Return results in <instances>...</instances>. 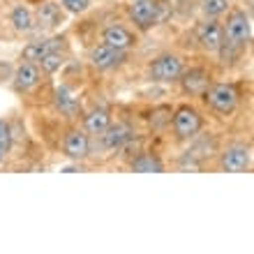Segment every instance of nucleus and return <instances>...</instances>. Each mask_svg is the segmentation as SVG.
I'll return each instance as SVG.
<instances>
[{
    "label": "nucleus",
    "mask_w": 254,
    "mask_h": 254,
    "mask_svg": "<svg viewBox=\"0 0 254 254\" xmlns=\"http://www.w3.org/2000/svg\"><path fill=\"white\" fill-rule=\"evenodd\" d=\"M222 30H224V40L241 49H245L250 44V40H252V23H250V16L243 9H234L229 14L227 26Z\"/></svg>",
    "instance_id": "1"
},
{
    "label": "nucleus",
    "mask_w": 254,
    "mask_h": 254,
    "mask_svg": "<svg viewBox=\"0 0 254 254\" xmlns=\"http://www.w3.org/2000/svg\"><path fill=\"white\" fill-rule=\"evenodd\" d=\"M181 74H183V61L174 54H162L148 65V76H150V81H157V83L178 81Z\"/></svg>",
    "instance_id": "2"
},
{
    "label": "nucleus",
    "mask_w": 254,
    "mask_h": 254,
    "mask_svg": "<svg viewBox=\"0 0 254 254\" xmlns=\"http://www.w3.org/2000/svg\"><path fill=\"white\" fill-rule=\"evenodd\" d=\"M203 100L220 114H231L236 109V102H238V93L231 83H215V86L206 88L203 93Z\"/></svg>",
    "instance_id": "3"
},
{
    "label": "nucleus",
    "mask_w": 254,
    "mask_h": 254,
    "mask_svg": "<svg viewBox=\"0 0 254 254\" xmlns=\"http://www.w3.org/2000/svg\"><path fill=\"white\" fill-rule=\"evenodd\" d=\"M129 19L141 28V30H148L150 26H155L162 16V5L157 0H132L129 5Z\"/></svg>",
    "instance_id": "4"
},
{
    "label": "nucleus",
    "mask_w": 254,
    "mask_h": 254,
    "mask_svg": "<svg viewBox=\"0 0 254 254\" xmlns=\"http://www.w3.org/2000/svg\"><path fill=\"white\" fill-rule=\"evenodd\" d=\"M174 129L181 139H190L201 129V116L196 109L183 104V107L176 109L174 114Z\"/></svg>",
    "instance_id": "5"
},
{
    "label": "nucleus",
    "mask_w": 254,
    "mask_h": 254,
    "mask_svg": "<svg viewBox=\"0 0 254 254\" xmlns=\"http://www.w3.org/2000/svg\"><path fill=\"white\" fill-rule=\"evenodd\" d=\"M220 164L224 171L231 174H241L250 167V148L248 146H231L227 148L220 157Z\"/></svg>",
    "instance_id": "6"
},
{
    "label": "nucleus",
    "mask_w": 254,
    "mask_h": 254,
    "mask_svg": "<svg viewBox=\"0 0 254 254\" xmlns=\"http://www.w3.org/2000/svg\"><path fill=\"white\" fill-rule=\"evenodd\" d=\"M100 136H102V148L118 150V148H123L127 141L132 139V127L127 125V123H116V125L109 123L107 129H104Z\"/></svg>",
    "instance_id": "7"
},
{
    "label": "nucleus",
    "mask_w": 254,
    "mask_h": 254,
    "mask_svg": "<svg viewBox=\"0 0 254 254\" xmlns=\"http://www.w3.org/2000/svg\"><path fill=\"white\" fill-rule=\"evenodd\" d=\"M123 61H125V51L109 47V44H100L90 51V63L97 69H111V67L121 65Z\"/></svg>",
    "instance_id": "8"
},
{
    "label": "nucleus",
    "mask_w": 254,
    "mask_h": 254,
    "mask_svg": "<svg viewBox=\"0 0 254 254\" xmlns=\"http://www.w3.org/2000/svg\"><path fill=\"white\" fill-rule=\"evenodd\" d=\"M65 49V37H51V40H40V42H30L23 49V58L30 63H40L42 58L51 51H61Z\"/></svg>",
    "instance_id": "9"
},
{
    "label": "nucleus",
    "mask_w": 254,
    "mask_h": 254,
    "mask_svg": "<svg viewBox=\"0 0 254 254\" xmlns=\"http://www.w3.org/2000/svg\"><path fill=\"white\" fill-rule=\"evenodd\" d=\"M63 150H65V155L69 160H83V157H88V153H90V141H88V136L83 132L72 129V132H67Z\"/></svg>",
    "instance_id": "10"
},
{
    "label": "nucleus",
    "mask_w": 254,
    "mask_h": 254,
    "mask_svg": "<svg viewBox=\"0 0 254 254\" xmlns=\"http://www.w3.org/2000/svg\"><path fill=\"white\" fill-rule=\"evenodd\" d=\"M102 42L104 44H109V47L114 49H121V51H127L129 47H134L136 44V37H134L129 30H127L125 26H109L104 28V33H102Z\"/></svg>",
    "instance_id": "11"
},
{
    "label": "nucleus",
    "mask_w": 254,
    "mask_h": 254,
    "mask_svg": "<svg viewBox=\"0 0 254 254\" xmlns=\"http://www.w3.org/2000/svg\"><path fill=\"white\" fill-rule=\"evenodd\" d=\"M196 37H199L201 47L206 49V51H217L224 40V30H222L220 23H215V21H206V23H201L196 28Z\"/></svg>",
    "instance_id": "12"
},
{
    "label": "nucleus",
    "mask_w": 254,
    "mask_h": 254,
    "mask_svg": "<svg viewBox=\"0 0 254 254\" xmlns=\"http://www.w3.org/2000/svg\"><path fill=\"white\" fill-rule=\"evenodd\" d=\"M208 72L206 69H201V67H194V69H190V72H183L181 76H178V81L183 83V90L190 95H203L208 88Z\"/></svg>",
    "instance_id": "13"
},
{
    "label": "nucleus",
    "mask_w": 254,
    "mask_h": 254,
    "mask_svg": "<svg viewBox=\"0 0 254 254\" xmlns=\"http://www.w3.org/2000/svg\"><path fill=\"white\" fill-rule=\"evenodd\" d=\"M40 81V69L33 65V63H23V65L16 69L14 74V86L16 90H30L33 86H37Z\"/></svg>",
    "instance_id": "14"
},
{
    "label": "nucleus",
    "mask_w": 254,
    "mask_h": 254,
    "mask_svg": "<svg viewBox=\"0 0 254 254\" xmlns=\"http://www.w3.org/2000/svg\"><path fill=\"white\" fill-rule=\"evenodd\" d=\"M37 21H40L44 28H56L63 23V7L56 5V2H40V9H37Z\"/></svg>",
    "instance_id": "15"
},
{
    "label": "nucleus",
    "mask_w": 254,
    "mask_h": 254,
    "mask_svg": "<svg viewBox=\"0 0 254 254\" xmlns=\"http://www.w3.org/2000/svg\"><path fill=\"white\" fill-rule=\"evenodd\" d=\"M132 171H139V174H160V171H164V164L155 155H139V157L132 160Z\"/></svg>",
    "instance_id": "16"
},
{
    "label": "nucleus",
    "mask_w": 254,
    "mask_h": 254,
    "mask_svg": "<svg viewBox=\"0 0 254 254\" xmlns=\"http://www.w3.org/2000/svg\"><path fill=\"white\" fill-rule=\"evenodd\" d=\"M56 107L61 109L65 116H74L79 111V102H76V97H74L72 93H69V88L61 86L56 90Z\"/></svg>",
    "instance_id": "17"
},
{
    "label": "nucleus",
    "mask_w": 254,
    "mask_h": 254,
    "mask_svg": "<svg viewBox=\"0 0 254 254\" xmlns=\"http://www.w3.org/2000/svg\"><path fill=\"white\" fill-rule=\"evenodd\" d=\"M109 123H111V116H109L107 109H95L93 114L86 116V129L90 134H102Z\"/></svg>",
    "instance_id": "18"
},
{
    "label": "nucleus",
    "mask_w": 254,
    "mask_h": 254,
    "mask_svg": "<svg viewBox=\"0 0 254 254\" xmlns=\"http://www.w3.org/2000/svg\"><path fill=\"white\" fill-rule=\"evenodd\" d=\"M12 23H14V28H16L19 33H28V30H33V14H30V9H26L23 5L14 7L12 9Z\"/></svg>",
    "instance_id": "19"
},
{
    "label": "nucleus",
    "mask_w": 254,
    "mask_h": 254,
    "mask_svg": "<svg viewBox=\"0 0 254 254\" xmlns=\"http://www.w3.org/2000/svg\"><path fill=\"white\" fill-rule=\"evenodd\" d=\"M201 9L206 16L215 19V16H222L229 9V0H201Z\"/></svg>",
    "instance_id": "20"
},
{
    "label": "nucleus",
    "mask_w": 254,
    "mask_h": 254,
    "mask_svg": "<svg viewBox=\"0 0 254 254\" xmlns=\"http://www.w3.org/2000/svg\"><path fill=\"white\" fill-rule=\"evenodd\" d=\"M40 65H42V69H44L47 74H51V72H56V69H61V65H63V56L58 54V51H51V54H47L44 58H42Z\"/></svg>",
    "instance_id": "21"
},
{
    "label": "nucleus",
    "mask_w": 254,
    "mask_h": 254,
    "mask_svg": "<svg viewBox=\"0 0 254 254\" xmlns=\"http://www.w3.org/2000/svg\"><path fill=\"white\" fill-rule=\"evenodd\" d=\"M63 7L72 14H81L90 7V0H63Z\"/></svg>",
    "instance_id": "22"
},
{
    "label": "nucleus",
    "mask_w": 254,
    "mask_h": 254,
    "mask_svg": "<svg viewBox=\"0 0 254 254\" xmlns=\"http://www.w3.org/2000/svg\"><path fill=\"white\" fill-rule=\"evenodd\" d=\"M167 2H169V7H171L176 14L192 12V0H167Z\"/></svg>",
    "instance_id": "23"
},
{
    "label": "nucleus",
    "mask_w": 254,
    "mask_h": 254,
    "mask_svg": "<svg viewBox=\"0 0 254 254\" xmlns=\"http://www.w3.org/2000/svg\"><path fill=\"white\" fill-rule=\"evenodd\" d=\"M0 143L9 150V146H12V129H9V125H7L5 121H0Z\"/></svg>",
    "instance_id": "24"
},
{
    "label": "nucleus",
    "mask_w": 254,
    "mask_h": 254,
    "mask_svg": "<svg viewBox=\"0 0 254 254\" xmlns=\"http://www.w3.org/2000/svg\"><path fill=\"white\" fill-rule=\"evenodd\" d=\"M5 155H7V148H5V146H2V143H0V162L5 160Z\"/></svg>",
    "instance_id": "25"
},
{
    "label": "nucleus",
    "mask_w": 254,
    "mask_h": 254,
    "mask_svg": "<svg viewBox=\"0 0 254 254\" xmlns=\"http://www.w3.org/2000/svg\"><path fill=\"white\" fill-rule=\"evenodd\" d=\"M30 2H35V0H30Z\"/></svg>",
    "instance_id": "26"
}]
</instances>
